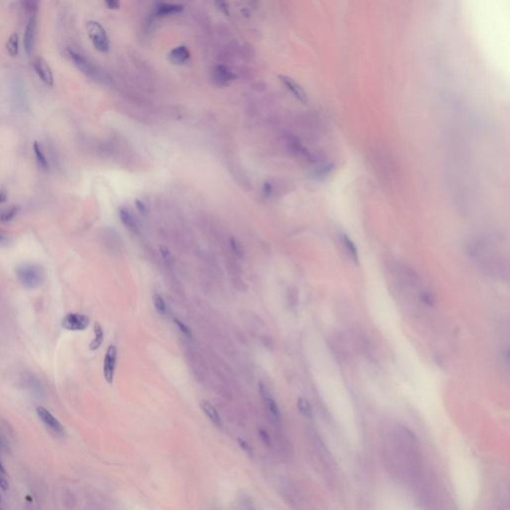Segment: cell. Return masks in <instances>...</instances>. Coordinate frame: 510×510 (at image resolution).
<instances>
[{
    "instance_id": "obj_1",
    "label": "cell",
    "mask_w": 510,
    "mask_h": 510,
    "mask_svg": "<svg viewBox=\"0 0 510 510\" xmlns=\"http://www.w3.org/2000/svg\"><path fill=\"white\" fill-rule=\"evenodd\" d=\"M67 53L77 69L85 76L98 82H106L107 74L101 70L88 56L74 47H68Z\"/></svg>"
},
{
    "instance_id": "obj_2",
    "label": "cell",
    "mask_w": 510,
    "mask_h": 510,
    "mask_svg": "<svg viewBox=\"0 0 510 510\" xmlns=\"http://www.w3.org/2000/svg\"><path fill=\"white\" fill-rule=\"evenodd\" d=\"M16 276L24 287L35 289L44 281V270L37 264H23L16 269Z\"/></svg>"
},
{
    "instance_id": "obj_3",
    "label": "cell",
    "mask_w": 510,
    "mask_h": 510,
    "mask_svg": "<svg viewBox=\"0 0 510 510\" xmlns=\"http://www.w3.org/2000/svg\"><path fill=\"white\" fill-rule=\"evenodd\" d=\"M88 36L95 47L101 53H107L110 50V41L106 30L97 21H89L86 25Z\"/></svg>"
},
{
    "instance_id": "obj_4",
    "label": "cell",
    "mask_w": 510,
    "mask_h": 510,
    "mask_svg": "<svg viewBox=\"0 0 510 510\" xmlns=\"http://www.w3.org/2000/svg\"><path fill=\"white\" fill-rule=\"evenodd\" d=\"M36 413L38 418L42 421V423L55 435L62 437L65 435V428L62 424L43 406H38L36 409Z\"/></svg>"
},
{
    "instance_id": "obj_5",
    "label": "cell",
    "mask_w": 510,
    "mask_h": 510,
    "mask_svg": "<svg viewBox=\"0 0 510 510\" xmlns=\"http://www.w3.org/2000/svg\"><path fill=\"white\" fill-rule=\"evenodd\" d=\"M89 317L78 313L67 314L62 320V327L69 331H83L89 326Z\"/></svg>"
},
{
    "instance_id": "obj_6",
    "label": "cell",
    "mask_w": 510,
    "mask_h": 510,
    "mask_svg": "<svg viewBox=\"0 0 510 510\" xmlns=\"http://www.w3.org/2000/svg\"><path fill=\"white\" fill-rule=\"evenodd\" d=\"M117 364V348L114 345H110L107 349L104 359V377L108 384H112L115 376V369Z\"/></svg>"
},
{
    "instance_id": "obj_7",
    "label": "cell",
    "mask_w": 510,
    "mask_h": 510,
    "mask_svg": "<svg viewBox=\"0 0 510 510\" xmlns=\"http://www.w3.org/2000/svg\"><path fill=\"white\" fill-rule=\"evenodd\" d=\"M36 35H37V18L36 16H32L29 18V21L25 27L24 36H23V45L25 52L30 55L35 47L36 43Z\"/></svg>"
},
{
    "instance_id": "obj_8",
    "label": "cell",
    "mask_w": 510,
    "mask_h": 510,
    "mask_svg": "<svg viewBox=\"0 0 510 510\" xmlns=\"http://www.w3.org/2000/svg\"><path fill=\"white\" fill-rule=\"evenodd\" d=\"M235 79V75L233 72L225 65H218L212 70V80L213 82L220 86L225 87L229 85Z\"/></svg>"
},
{
    "instance_id": "obj_9",
    "label": "cell",
    "mask_w": 510,
    "mask_h": 510,
    "mask_svg": "<svg viewBox=\"0 0 510 510\" xmlns=\"http://www.w3.org/2000/svg\"><path fill=\"white\" fill-rule=\"evenodd\" d=\"M33 69L37 76L41 79V81L46 84L47 86H53L54 84V78L51 67L48 65V63L43 58H35L33 60Z\"/></svg>"
},
{
    "instance_id": "obj_10",
    "label": "cell",
    "mask_w": 510,
    "mask_h": 510,
    "mask_svg": "<svg viewBox=\"0 0 510 510\" xmlns=\"http://www.w3.org/2000/svg\"><path fill=\"white\" fill-rule=\"evenodd\" d=\"M190 58V53L187 47L180 45L170 51L168 54V60L172 65H184Z\"/></svg>"
},
{
    "instance_id": "obj_11",
    "label": "cell",
    "mask_w": 510,
    "mask_h": 510,
    "mask_svg": "<svg viewBox=\"0 0 510 510\" xmlns=\"http://www.w3.org/2000/svg\"><path fill=\"white\" fill-rule=\"evenodd\" d=\"M279 79L286 86V88L294 95V97L297 100L302 102V103H306V102H307V95H306L304 89L296 81H294L292 78L284 76V75H280Z\"/></svg>"
},
{
    "instance_id": "obj_12",
    "label": "cell",
    "mask_w": 510,
    "mask_h": 510,
    "mask_svg": "<svg viewBox=\"0 0 510 510\" xmlns=\"http://www.w3.org/2000/svg\"><path fill=\"white\" fill-rule=\"evenodd\" d=\"M259 389H260L261 396L263 397V398H264V400H265V403H266V405H267V407H268L269 413H270V415L272 416L273 420H274L275 422H277V423H280V421H281V416H280V412H279V409H278V406H277V403H276V402H275V400H274V399H273V398H272V397L267 394V392L265 391V389H264V387H263L262 385H260V388H259Z\"/></svg>"
},
{
    "instance_id": "obj_13",
    "label": "cell",
    "mask_w": 510,
    "mask_h": 510,
    "mask_svg": "<svg viewBox=\"0 0 510 510\" xmlns=\"http://www.w3.org/2000/svg\"><path fill=\"white\" fill-rule=\"evenodd\" d=\"M183 10V6L173 3H161L156 8V14L159 17H167L175 15Z\"/></svg>"
},
{
    "instance_id": "obj_14",
    "label": "cell",
    "mask_w": 510,
    "mask_h": 510,
    "mask_svg": "<svg viewBox=\"0 0 510 510\" xmlns=\"http://www.w3.org/2000/svg\"><path fill=\"white\" fill-rule=\"evenodd\" d=\"M200 407H201V410L203 411V413H205L208 416V418L215 425H217L218 427H222L223 426V422H222L221 416L218 413V411L216 410V407L212 403H210L207 400H202L200 402Z\"/></svg>"
},
{
    "instance_id": "obj_15",
    "label": "cell",
    "mask_w": 510,
    "mask_h": 510,
    "mask_svg": "<svg viewBox=\"0 0 510 510\" xmlns=\"http://www.w3.org/2000/svg\"><path fill=\"white\" fill-rule=\"evenodd\" d=\"M94 333H95V338L91 341L90 346H89V349L91 351H97L101 347V345H102V343H103V340H104V331H103V329H102V327L99 323L95 324Z\"/></svg>"
},
{
    "instance_id": "obj_16",
    "label": "cell",
    "mask_w": 510,
    "mask_h": 510,
    "mask_svg": "<svg viewBox=\"0 0 510 510\" xmlns=\"http://www.w3.org/2000/svg\"><path fill=\"white\" fill-rule=\"evenodd\" d=\"M341 240L343 242V244L345 245L349 255L351 256V258L358 264L359 263V255H358V249L355 245V243L353 242V240L345 233H342L341 234Z\"/></svg>"
},
{
    "instance_id": "obj_17",
    "label": "cell",
    "mask_w": 510,
    "mask_h": 510,
    "mask_svg": "<svg viewBox=\"0 0 510 510\" xmlns=\"http://www.w3.org/2000/svg\"><path fill=\"white\" fill-rule=\"evenodd\" d=\"M20 1L23 10L29 17L36 16L40 5V0H20Z\"/></svg>"
},
{
    "instance_id": "obj_18",
    "label": "cell",
    "mask_w": 510,
    "mask_h": 510,
    "mask_svg": "<svg viewBox=\"0 0 510 510\" xmlns=\"http://www.w3.org/2000/svg\"><path fill=\"white\" fill-rule=\"evenodd\" d=\"M5 48L7 53L11 57H15L18 55L19 51V36L17 33H13L7 40L5 44Z\"/></svg>"
},
{
    "instance_id": "obj_19",
    "label": "cell",
    "mask_w": 510,
    "mask_h": 510,
    "mask_svg": "<svg viewBox=\"0 0 510 510\" xmlns=\"http://www.w3.org/2000/svg\"><path fill=\"white\" fill-rule=\"evenodd\" d=\"M33 152H34L35 158H36L37 163L39 164V166L43 170H48L49 169V165H48L47 159H46V157L44 155V152H43L41 146L37 142H34V144H33Z\"/></svg>"
},
{
    "instance_id": "obj_20",
    "label": "cell",
    "mask_w": 510,
    "mask_h": 510,
    "mask_svg": "<svg viewBox=\"0 0 510 510\" xmlns=\"http://www.w3.org/2000/svg\"><path fill=\"white\" fill-rule=\"evenodd\" d=\"M297 405H298V410L299 412L306 418H309L311 419L312 418V407H311V404L309 403V401L307 399H305L303 397H299L298 398V401H297Z\"/></svg>"
},
{
    "instance_id": "obj_21",
    "label": "cell",
    "mask_w": 510,
    "mask_h": 510,
    "mask_svg": "<svg viewBox=\"0 0 510 510\" xmlns=\"http://www.w3.org/2000/svg\"><path fill=\"white\" fill-rule=\"evenodd\" d=\"M120 217H121L122 223L127 227V228H129L131 231H134V232L137 231V225L133 221V218L131 217V215L129 214V212L126 209H122L120 211Z\"/></svg>"
},
{
    "instance_id": "obj_22",
    "label": "cell",
    "mask_w": 510,
    "mask_h": 510,
    "mask_svg": "<svg viewBox=\"0 0 510 510\" xmlns=\"http://www.w3.org/2000/svg\"><path fill=\"white\" fill-rule=\"evenodd\" d=\"M153 300H154V306H155L156 310L158 311V313L161 315H165L167 313V305H166L165 300L158 294L154 295Z\"/></svg>"
},
{
    "instance_id": "obj_23",
    "label": "cell",
    "mask_w": 510,
    "mask_h": 510,
    "mask_svg": "<svg viewBox=\"0 0 510 510\" xmlns=\"http://www.w3.org/2000/svg\"><path fill=\"white\" fill-rule=\"evenodd\" d=\"M17 212H18V209L16 207H13V208L7 210L6 212H3L1 215H0V221H1V222H10L17 215Z\"/></svg>"
},
{
    "instance_id": "obj_24",
    "label": "cell",
    "mask_w": 510,
    "mask_h": 510,
    "mask_svg": "<svg viewBox=\"0 0 510 510\" xmlns=\"http://www.w3.org/2000/svg\"><path fill=\"white\" fill-rule=\"evenodd\" d=\"M174 323L176 324L177 328L180 330V332H181V333H182L186 338H188V339H191V338H192V333H191L190 329H189L185 324H183L181 321H179V320H177V319H174Z\"/></svg>"
},
{
    "instance_id": "obj_25",
    "label": "cell",
    "mask_w": 510,
    "mask_h": 510,
    "mask_svg": "<svg viewBox=\"0 0 510 510\" xmlns=\"http://www.w3.org/2000/svg\"><path fill=\"white\" fill-rule=\"evenodd\" d=\"M216 4L218 6V8L223 12L225 13L226 15H229V11H228V3L226 1V0H216Z\"/></svg>"
},
{
    "instance_id": "obj_26",
    "label": "cell",
    "mask_w": 510,
    "mask_h": 510,
    "mask_svg": "<svg viewBox=\"0 0 510 510\" xmlns=\"http://www.w3.org/2000/svg\"><path fill=\"white\" fill-rule=\"evenodd\" d=\"M0 488L2 490H7L8 488V481L6 478V472L5 470L0 469Z\"/></svg>"
},
{
    "instance_id": "obj_27",
    "label": "cell",
    "mask_w": 510,
    "mask_h": 510,
    "mask_svg": "<svg viewBox=\"0 0 510 510\" xmlns=\"http://www.w3.org/2000/svg\"><path fill=\"white\" fill-rule=\"evenodd\" d=\"M105 3H106V6L111 9V10H116V9H119L120 6H121V3H120V0H104Z\"/></svg>"
},
{
    "instance_id": "obj_28",
    "label": "cell",
    "mask_w": 510,
    "mask_h": 510,
    "mask_svg": "<svg viewBox=\"0 0 510 510\" xmlns=\"http://www.w3.org/2000/svg\"><path fill=\"white\" fill-rule=\"evenodd\" d=\"M421 299H422V301H423L426 305H429V306H432V305H434V303H435L434 297H433L430 293H428V292L423 293V294L421 295Z\"/></svg>"
},
{
    "instance_id": "obj_29",
    "label": "cell",
    "mask_w": 510,
    "mask_h": 510,
    "mask_svg": "<svg viewBox=\"0 0 510 510\" xmlns=\"http://www.w3.org/2000/svg\"><path fill=\"white\" fill-rule=\"evenodd\" d=\"M259 437H260V439L262 440V442H263L265 445L270 446V437H269V435L267 434V432H265L264 430L260 429V430H259Z\"/></svg>"
},
{
    "instance_id": "obj_30",
    "label": "cell",
    "mask_w": 510,
    "mask_h": 510,
    "mask_svg": "<svg viewBox=\"0 0 510 510\" xmlns=\"http://www.w3.org/2000/svg\"><path fill=\"white\" fill-rule=\"evenodd\" d=\"M239 444H240L241 448H242V449H244V451H245L246 453H251V448H250V447H249L245 442H242L241 440H239Z\"/></svg>"
},
{
    "instance_id": "obj_31",
    "label": "cell",
    "mask_w": 510,
    "mask_h": 510,
    "mask_svg": "<svg viewBox=\"0 0 510 510\" xmlns=\"http://www.w3.org/2000/svg\"><path fill=\"white\" fill-rule=\"evenodd\" d=\"M7 198V192L5 190H1L0 191V203L1 202H4Z\"/></svg>"
},
{
    "instance_id": "obj_32",
    "label": "cell",
    "mask_w": 510,
    "mask_h": 510,
    "mask_svg": "<svg viewBox=\"0 0 510 510\" xmlns=\"http://www.w3.org/2000/svg\"><path fill=\"white\" fill-rule=\"evenodd\" d=\"M7 242V238L5 236H3L1 233H0V245L1 244H4Z\"/></svg>"
},
{
    "instance_id": "obj_33",
    "label": "cell",
    "mask_w": 510,
    "mask_h": 510,
    "mask_svg": "<svg viewBox=\"0 0 510 510\" xmlns=\"http://www.w3.org/2000/svg\"><path fill=\"white\" fill-rule=\"evenodd\" d=\"M2 507V498H1V495H0V508Z\"/></svg>"
},
{
    "instance_id": "obj_34",
    "label": "cell",
    "mask_w": 510,
    "mask_h": 510,
    "mask_svg": "<svg viewBox=\"0 0 510 510\" xmlns=\"http://www.w3.org/2000/svg\"><path fill=\"white\" fill-rule=\"evenodd\" d=\"M0 469H1V470H5V468H4V466L2 465V463H1V462H0Z\"/></svg>"
},
{
    "instance_id": "obj_35",
    "label": "cell",
    "mask_w": 510,
    "mask_h": 510,
    "mask_svg": "<svg viewBox=\"0 0 510 510\" xmlns=\"http://www.w3.org/2000/svg\"><path fill=\"white\" fill-rule=\"evenodd\" d=\"M257 2H258V0H253V3H254V4H256Z\"/></svg>"
}]
</instances>
